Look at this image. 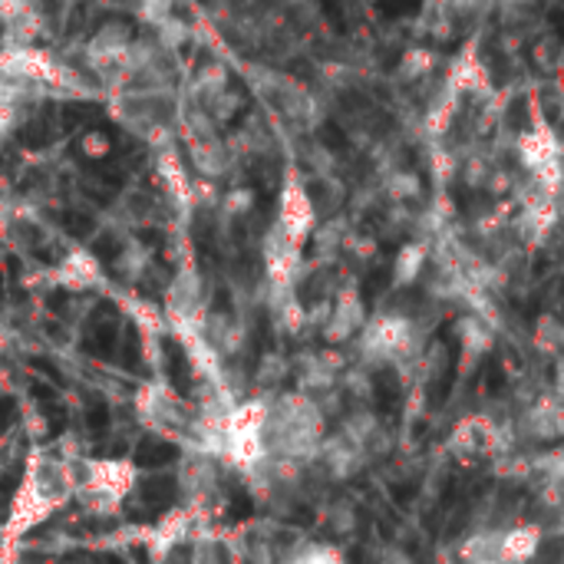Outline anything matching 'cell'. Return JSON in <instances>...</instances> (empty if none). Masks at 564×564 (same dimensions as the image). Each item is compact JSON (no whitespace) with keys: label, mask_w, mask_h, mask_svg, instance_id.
<instances>
[{"label":"cell","mask_w":564,"mask_h":564,"mask_svg":"<svg viewBox=\"0 0 564 564\" xmlns=\"http://www.w3.org/2000/svg\"><path fill=\"white\" fill-rule=\"evenodd\" d=\"M228 89V63L225 59H218V56H212V59H205L192 76H188V83H185V102H198V106H208L218 93H225Z\"/></svg>","instance_id":"obj_7"},{"label":"cell","mask_w":564,"mask_h":564,"mask_svg":"<svg viewBox=\"0 0 564 564\" xmlns=\"http://www.w3.org/2000/svg\"><path fill=\"white\" fill-rule=\"evenodd\" d=\"M56 281L73 291H83L99 281V261L89 251H69L56 268Z\"/></svg>","instance_id":"obj_12"},{"label":"cell","mask_w":564,"mask_h":564,"mask_svg":"<svg viewBox=\"0 0 564 564\" xmlns=\"http://www.w3.org/2000/svg\"><path fill=\"white\" fill-rule=\"evenodd\" d=\"M502 564H532L542 552V529L532 522L512 525L509 532H502Z\"/></svg>","instance_id":"obj_9"},{"label":"cell","mask_w":564,"mask_h":564,"mask_svg":"<svg viewBox=\"0 0 564 564\" xmlns=\"http://www.w3.org/2000/svg\"><path fill=\"white\" fill-rule=\"evenodd\" d=\"M486 86H489V66L482 63V56L476 50H466L456 59L453 73H449V89H456V93H486Z\"/></svg>","instance_id":"obj_11"},{"label":"cell","mask_w":564,"mask_h":564,"mask_svg":"<svg viewBox=\"0 0 564 564\" xmlns=\"http://www.w3.org/2000/svg\"><path fill=\"white\" fill-rule=\"evenodd\" d=\"M499 542H502V532H479V535L463 542L459 558H463V564H502Z\"/></svg>","instance_id":"obj_14"},{"label":"cell","mask_w":564,"mask_h":564,"mask_svg":"<svg viewBox=\"0 0 564 564\" xmlns=\"http://www.w3.org/2000/svg\"><path fill=\"white\" fill-rule=\"evenodd\" d=\"M555 397L564 400V357L558 360V367H555Z\"/></svg>","instance_id":"obj_26"},{"label":"cell","mask_w":564,"mask_h":564,"mask_svg":"<svg viewBox=\"0 0 564 564\" xmlns=\"http://www.w3.org/2000/svg\"><path fill=\"white\" fill-rule=\"evenodd\" d=\"M175 459H178V449L162 440H145L135 453V463H142V466H169Z\"/></svg>","instance_id":"obj_17"},{"label":"cell","mask_w":564,"mask_h":564,"mask_svg":"<svg viewBox=\"0 0 564 564\" xmlns=\"http://www.w3.org/2000/svg\"><path fill=\"white\" fill-rule=\"evenodd\" d=\"M175 499V482L172 479H149L145 486H142V502L149 506V509H165L169 502Z\"/></svg>","instance_id":"obj_20"},{"label":"cell","mask_w":564,"mask_h":564,"mask_svg":"<svg viewBox=\"0 0 564 564\" xmlns=\"http://www.w3.org/2000/svg\"><path fill=\"white\" fill-rule=\"evenodd\" d=\"M426 261H430L426 245H420V241L403 245L400 254H397V261H393V284H397V288H410V284L423 274Z\"/></svg>","instance_id":"obj_13"},{"label":"cell","mask_w":564,"mask_h":564,"mask_svg":"<svg viewBox=\"0 0 564 564\" xmlns=\"http://www.w3.org/2000/svg\"><path fill=\"white\" fill-rule=\"evenodd\" d=\"M155 175L165 188V195L182 205V208H192V178H188V169H185V159L175 152V145H165L155 152Z\"/></svg>","instance_id":"obj_6"},{"label":"cell","mask_w":564,"mask_h":564,"mask_svg":"<svg viewBox=\"0 0 564 564\" xmlns=\"http://www.w3.org/2000/svg\"><path fill=\"white\" fill-rule=\"evenodd\" d=\"M188 165L198 172V178L221 182L231 172V165H235V152H231V145L221 135L195 139V142H188Z\"/></svg>","instance_id":"obj_5"},{"label":"cell","mask_w":564,"mask_h":564,"mask_svg":"<svg viewBox=\"0 0 564 564\" xmlns=\"http://www.w3.org/2000/svg\"><path fill=\"white\" fill-rule=\"evenodd\" d=\"M106 426H109V413H106L102 403H96V406L89 410V430L99 436V433H106Z\"/></svg>","instance_id":"obj_23"},{"label":"cell","mask_w":564,"mask_h":564,"mask_svg":"<svg viewBox=\"0 0 564 564\" xmlns=\"http://www.w3.org/2000/svg\"><path fill=\"white\" fill-rule=\"evenodd\" d=\"M516 152H519V162L529 169V175L545 185V192H555L562 185V139L545 122H535V126L522 129L519 139H516Z\"/></svg>","instance_id":"obj_1"},{"label":"cell","mask_w":564,"mask_h":564,"mask_svg":"<svg viewBox=\"0 0 564 564\" xmlns=\"http://www.w3.org/2000/svg\"><path fill=\"white\" fill-rule=\"evenodd\" d=\"M30 7H33L30 0H0V20L7 23V20H13L20 13H26Z\"/></svg>","instance_id":"obj_22"},{"label":"cell","mask_w":564,"mask_h":564,"mask_svg":"<svg viewBox=\"0 0 564 564\" xmlns=\"http://www.w3.org/2000/svg\"><path fill=\"white\" fill-rule=\"evenodd\" d=\"M413 347V324L400 314H387L367 324L364 330V350L380 360H397Z\"/></svg>","instance_id":"obj_4"},{"label":"cell","mask_w":564,"mask_h":564,"mask_svg":"<svg viewBox=\"0 0 564 564\" xmlns=\"http://www.w3.org/2000/svg\"><path fill=\"white\" fill-rule=\"evenodd\" d=\"M459 340H463V354L469 360H479V357H486L492 350V330L479 317H466L459 324Z\"/></svg>","instance_id":"obj_15"},{"label":"cell","mask_w":564,"mask_h":564,"mask_svg":"<svg viewBox=\"0 0 564 564\" xmlns=\"http://www.w3.org/2000/svg\"><path fill=\"white\" fill-rule=\"evenodd\" d=\"M525 433L539 443H555L564 436V400L555 393L539 400L529 413H525Z\"/></svg>","instance_id":"obj_8"},{"label":"cell","mask_w":564,"mask_h":564,"mask_svg":"<svg viewBox=\"0 0 564 564\" xmlns=\"http://www.w3.org/2000/svg\"><path fill=\"white\" fill-rule=\"evenodd\" d=\"M10 420H13V403L10 400H0V436L10 430Z\"/></svg>","instance_id":"obj_24"},{"label":"cell","mask_w":564,"mask_h":564,"mask_svg":"<svg viewBox=\"0 0 564 564\" xmlns=\"http://www.w3.org/2000/svg\"><path fill=\"white\" fill-rule=\"evenodd\" d=\"M238 109H241V96H238L231 86H228L225 93H218V96L208 102V112L215 116V122H218V126H228V122L238 116Z\"/></svg>","instance_id":"obj_19"},{"label":"cell","mask_w":564,"mask_h":564,"mask_svg":"<svg viewBox=\"0 0 564 564\" xmlns=\"http://www.w3.org/2000/svg\"><path fill=\"white\" fill-rule=\"evenodd\" d=\"M274 228L304 248V241H311V235L317 231V205H314V192L301 182V178H288L281 195H278V218Z\"/></svg>","instance_id":"obj_2"},{"label":"cell","mask_w":564,"mask_h":564,"mask_svg":"<svg viewBox=\"0 0 564 564\" xmlns=\"http://www.w3.org/2000/svg\"><path fill=\"white\" fill-rule=\"evenodd\" d=\"M506 449V440L499 436V430H496V423L492 420H486V416H466L456 430H453V436H449V453L456 456V459H466V463H473V459H492V456H499Z\"/></svg>","instance_id":"obj_3"},{"label":"cell","mask_w":564,"mask_h":564,"mask_svg":"<svg viewBox=\"0 0 564 564\" xmlns=\"http://www.w3.org/2000/svg\"><path fill=\"white\" fill-rule=\"evenodd\" d=\"M254 202H258L254 188L235 185V188H228V192L221 195V212H225L228 218H245V215L254 212Z\"/></svg>","instance_id":"obj_16"},{"label":"cell","mask_w":564,"mask_h":564,"mask_svg":"<svg viewBox=\"0 0 564 564\" xmlns=\"http://www.w3.org/2000/svg\"><path fill=\"white\" fill-rule=\"evenodd\" d=\"M364 327V301L357 291H347L337 297L334 311H330V324H327V337L330 340H347L350 334H357Z\"/></svg>","instance_id":"obj_10"},{"label":"cell","mask_w":564,"mask_h":564,"mask_svg":"<svg viewBox=\"0 0 564 564\" xmlns=\"http://www.w3.org/2000/svg\"><path fill=\"white\" fill-rule=\"evenodd\" d=\"M301 564H344V562H340V555H337V552H314L307 562H301Z\"/></svg>","instance_id":"obj_25"},{"label":"cell","mask_w":564,"mask_h":564,"mask_svg":"<svg viewBox=\"0 0 564 564\" xmlns=\"http://www.w3.org/2000/svg\"><path fill=\"white\" fill-rule=\"evenodd\" d=\"M132 10H135V17L142 23H149L155 30V26H162L165 20L175 17V0H135Z\"/></svg>","instance_id":"obj_18"},{"label":"cell","mask_w":564,"mask_h":564,"mask_svg":"<svg viewBox=\"0 0 564 564\" xmlns=\"http://www.w3.org/2000/svg\"><path fill=\"white\" fill-rule=\"evenodd\" d=\"M79 155L83 159H106L109 155V139L99 129H89L79 135Z\"/></svg>","instance_id":"obj_21"}]
</instances>
